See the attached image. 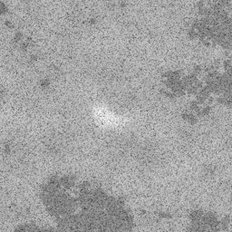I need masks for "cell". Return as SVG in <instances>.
<instances>
[{"label": "cell", "mask_w": 232, "mask_h": 232, "mask_svg": "<svg viewBox=\"0 0 232 232\" xmlns=\"http://www.w3.org/2000/svg\"><path fill=\"white\" fill-rule=\"evenodd\" d=\"M38 85L43 91H48L52 86V80L49 77H43L39 81Z\"/></svg>", "instance_id": "cell-1"}, {"label": "cell", "mask_w": 232, "mask_h": 232, "mask_svg": "<svg viewBox=\"0 0 232 232\" xmlns=\"http://www.w3.org/2000/svg\"><path fill=\"white\" fill-rule=\"evenodd\" d=\"M8 12V6L6 4L0 0V16H4Z\"/></svg>", "instance_id": "cell-2"}, {"label": "cell", "mask_w": 232, "mask_h": 232, "mask_svg": "<svg viewBox=\"0 0 232 232\" xmlns=\"http://www.w3.org/2000/svg\"><path fill=\"white\" fill-rule=\"evenodd\" d=\"M4 97H5V92L3 90H0V103L4 99Z\"/></svg>", "instance_id": "cell-3"}]
</instances>
